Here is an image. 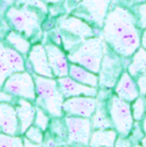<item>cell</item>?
<instances>
[{"label":"cell","mask_w":146,"mask_h":147,"mask_svg":"<svg viewBox=\"0 0 146 147\" xmlns=\"http://www.w3.org/2000/svg\"><path fill=\"white\" fill-rule=\"evenodd\" d=\"M80 1H81V0H65V1H64V9H65V12L70 13L76 7L79 5Z\"/></svg>","instance_id":"d590c367"},{"label":"cell","mask_w":146,"mask_h":147,"mask_svg":"<svg viewBox=\"0 0 146 147\" xmlns=\"http://www.w3.org/2000/svg\"><path fill=\"white\" fill-rule=\"evenodd\" d=\"M107 105L111 122L116 133H119L120 136H128L134 125V119L130 102L122 100L116 94L110 93Z\"/></svg>","instance_id":"52a82bcc"},{"label":"cell","mask_w":146,"mask_h":147,"mask_svg":"<svg viewBox=\"0 0 146 147\" xmlns=\"http://www.w3.org/2000/svg\"><path fill=\"white\" fill-rule=\"evenodd\" d=\"M142 129H143L144 134L146 135V117H144V119H143V123H142Z\"/></svg>","instance_id":"ab89813d"},{"label":"cell","mask_w":146,"mask_h":147,"mask_svg":"<svg viewBox=\"0 0 146 147\" xmlns=\"http://www.w3.org/2000/svg\"><path fill=\"white\" fill-rule=\"evenodd\" d=\"M114 147H133V144L128 136H120L119 138H116L114 143Z\"/></svg>","instance_id":"e575fe53"},{"label":"cell","mask_w":146,"mask_h":147,"mask_svg":"<svg viewBox=\"0 0 146 147\" xmlns=\"http://www.w3.org/2000/svg\"><path fill=\"white\" fill-rule=\"evenodd\" d=\"M23 144H24V147H42V145L34 144V143L30 142L29 140H26L25 137H23Z\"/></svg>","instance_id":"f35d334b"},{"label":"cell","mask_w":146,"mask_h":147,"mask_svg":"<svg viewBox=\"0 0 146 147\" xmlns=\"http://www.w3.org/2000/svg\"><path fill=\"white\" fill-rule=\"evenodd\" d=\"M0 132L8 135H20V125L14 104L0 102Z\"/></svg>","instance_id":"9a60e30c"},{"label":"cell","mask_w":146,"mask_h":147,"mask_svg":"<svg viewBox=\"0 0 146 147\" xmlns=\"http://www.w3.org/2000/svg\"><path fill=\"white\" fill-rule=\"evenodd\" d=\"M3 42L7 45H9L10 47L18 51L19 53H21L25 57L28 55V53L30 52V49L32 46V43L28 37L14 30H10L5 35Z\"/></svg>","instance_id":"44dd1931"},{"label":"cell","mask_w":146,"mask_h":147,"mask_svg":"<svg viewBox=\"0 0 146 147\" xmlns=\"http://www.w3.org/2000/svg\"><path fill=\"white\" fill-rule=\"evenodd\" d=\"M62 94L64 98L77 97V96H86V97H97L98 89L96 87H90L82 85L78 81L74 80L69 76L56 78Z\"/></svg>","instance_id":"5bb4252c"},{"label":"cell","mask_w":146,"mask_h":147,"mask_svg":"<svg viewBox=\"0 0 146 147\" xmlns=\"http://www.w3.org/2000/svg\"><path fill=\"white\" fill-rule=\"evenodd\" d=\"M28 65L30 66L31 70L35 75L49 77V78H55L53 71L49 67L45 46L42 42L32 44L30 52L26 55V66Z\"/></svg>","instance_id":"7c38bea8"},{"label":"cell","mask_w":146,"mask_h":147,"mask_svg":"<svg viewBox=\"0 0 146 147\" xmlns=\"http://www.w3.org/2000/svg\"><path fill=\"white\" fill-rule=\"evenodd\" d=\"M2 44V54L5 57L7 65L11 69L12 73L18 71H24L26 70V59L25 56H23L18 51L10 47L5 42H1Z\"/></svg>","instance_id":"d6986e66"},{"label":"cell","mask_w":146,"mask_h":147,"mask_svg":"<svg viewBox=\"0 0 146 147\" xmlns=\"http://www.w3.org/2000/svg\"><path fill=\"white\" fill-rule=\"evenodd\" d=\"M68 76L72 77L74 80L78 81L82 85L90 87H96L99 86V76L98 74H95L88 70L87 68L82 67L80 65L70 63L69 64V73Z\"/></svg>","instance_id":"ac0fdd59"},{"label":"cell","mask_w":146,"mask_h":147,"mask_svg":"<svg viewBox=\"0 0 146 147\" xmlns=\"http://www.w3.org/2000/svg\"><path fill=\"white\" fill-rule=\"evenodd\" d=\"M132 12H133L137 26L140 30H145L146 29V2L143 3H136L131 7Z\"/></svg>","instance_id":"d4e9b609"},{"label":"cell","mask_w":146,"mask_h":147,"mask_svg":"<svg viewBox=\"0 0 146 147\" xmlns=\"http://www.w3.org/2000/svg\"><path fill=\"white\" fill-rule=\"evenodd\" d=\"M47 16V13H44L41 10L18 5L9 6L5 12V19L11 30L23 34L32 44L41 42L42 23Z\"/></svg>","instance_id":"7a4b0ae2"},{"label":"cell","mask_w":146,"mask_h":147,"mask_svg":"<svg viewBox=\"0 0 146 147\" xmlns=\"http://www.w3.org/2000/svg\"><path fill=\"white\" fill-rule=\"evenodd\" d=\"M11 74H12L11 69L9 68V66L7 65L6 61H5V57L2 54V44L0 42V88H2L6 79Z\"/></svg>","instance_id":"4dcf8cb0"},{"label":"cell","mask_w":146,"mask_h":147,"mask_svg":"<svg viewBox=\"0 0 146 147\" xmlns=\"http://www.w3.org/2000/svg\"><path fill=\"white\" fill-rule=\"evenodd\" d=\"M35 84V102L49 115L53 117H63V102L64 96L62 94L57 80L33 74Z\"/></svg>","instance_id":"277c9868"},{"label":"cell","mask_w":146,"mask_h":147,"mask_svg":"<svg viewBox=\"0 0 146 147\" xmlns=\"http://www.w3.org/2000/svg\"><path fill=\"white\" fill-rule=\"evenodd\" d=\"M111 5L112 0H81L70 13L85 20L96 30L101 32L103 21Z\"/></svg>","instance_id":"ba28073f"},{"label":"cell","mask_w":146,"mask_h":147,"mask_svg":"<svg viewBox=\"0 0 146 147\" xmlns=\"http://www.w3.org/2000/svg\"><path fill=\"white\" fill-rule=\"evenodd\" d=\"M130 58H124L116 54L114 51L104 45L103 58L101 61L99 76V86L104 89H112L116 86L122 73L126 69V65Z\"/></svg>","instance_id":"8992f818"},{"label":"cell","mask_w":146,"mask_h":147,"mask_svg":"<svg viewBox=\"0 0 146 147\" xmlns=\"http://www.w3.org/2000/svg\"><path fill=\"white\" fill-rule=\"evenodd\" d=\"M2 89L12 94L14 98L26 99L29 101H35V84L33 74L29 70L12 73L6 79Z\"/></svg>","instance_id":"9c48e42d"},{"label":"cell","mask_w":146,"mask_h":147,"mask_svg":"<svg viewBox=\"0 0 146 147\" xmlns=\"http://www.w3.org/2000/svg\"><path fill=\"white\" fill-rule=\"evenodd\" d=\"M56 29L61 34L62 46L66 53L75 49L81 41L101 33L85 20L72 13H65L56 18Z\"/></svg>","instance_id":"3957f363"},{"label":"cell","mask_w":146,"mask_h":147,"mask_svg":"<svg viewBox=\"0 0 146 147\" xmlns=\"http://www.w3.org/2000/svg\"><path fill=\"white\" fill-rule=\"evenodd\" d=\"M44 46L47 54L49 67L52 69L55 78L68 76L70 63L68 61L67 53L63 49V47L49 41L46 44H44Z\"/></svg>","instance_id":"4fadbf2b"},{"label":"cell","mask_w":146,"mask_h":147,"mask_svg":"<svg viewBox=\"0 0 146 147\" xmlns=\"http://www.w3.org/2000/svg\"><path fill=\"white\" fill-rule=\"evenodd\" d=\"M141 46L146 49V29L142 30L141 33Z\"/></svg>","instance_id":"74e56055"},{"label":"cell","mask_w":146,"mask_h":147,"mask_svg":"<svg viewBox=\"0 0 146 147\" xmlns=\"http://www.w3.org/2000/svg\"><path fill=\"white\" fill-rule=\"evenodd\" d=\"M104 43L101 35L86 38L75 49L67 53L69 63H74L87 68L92 73L98 74L103 58Z\"/></svg>","instance_id":"5b68a950"},{"label":"cell","mask_w":146,"mask_h":147,"mask_svg":"<svg viewBox=\"0 0 146 147\" xmlns=\"http://www.w3.org/2000/svg\"><path fill=\"white\" fill-rule=\"evenodd\" d=\"M136 81V85L139 88V91H140V96L145 97L146 96V71L143 74H141L140 76H137L135 78Z\"/></svg>","instance_id":"d6a6232c"},{"label":"cell","mask_w":146,"mask_h":147,"mask_svg":"<svg viewBox=\"0 0 146 147\" xmlns=\"http://www.w3.org/2000/svg\"><path fill=\"white\" fill-rule=\"evenodd\" d=\"M134 79L140 76L141 74L146 71V49L142 46L130 57L128 63L125 69Z\"/></svg>","instance_id":"603a6c76"},{"label":"cell","mask_w":146,"mask_h":147,"mask_svg":"<svg viewBox=\"0 0 146 147\" xmlns=\"http://www.w3.org/2000/svg\"><path fill=\"white\" fill-rule=\"evenodd\" d=\"M0 102H2V103L16 104L17 98H14L12 94H10L9 92L5 91L2 88H0Z\"/></svg>","instance_id":"836d02e7"},{"label":"cell","mask_w":146,"mask_h":147,"mask_svg":"<svg viewBox=\"0 0 146 147\" xmlns=\"http://www.w3.org/2000/svg\"><path fill=\"white\" fill-rule=\"evenodd\" d=\"M116 141V131L112 129H96L90 135V147H114Z\"/></svg>","instance_id":"7402d4cb"},{"label":"cell","mask_w":146,"mask_h":147,"mask_svg":"<svg viewBox=\"0 0 146 147\" xmlns=\"http://www.w3.org/2000/svg\"><path fill=\"white\" fill-rule=\"evenodd\" d=\"M13 5L31 7V8L41 10L44 13L49 14V6H47V3L44 0H16Z\"/></svg>","instance_id":"f546056e"},{"label":"cell","mask_w":146,"mask_h":147,"mask_svg":"<svg viewBox=\"0 0 146 147\" xmlns=\"http://www.w3.org/2000/svg\"><path fill=\"white\" fill-rule=\"evenodd\" d=\"M2 1H3V2H5V3H6L7 6L9 7V6H11V5H13V3H14V1H16V0H2Z\"/></svg>","instance_id":"60d3db41"},{"label":"cell","mask_w":146,"mask_h":147,"mask_svg":"<svg viewBox=\"0 0 146 147\" xmlns=\"http://www.w3.org/2000/svg\"><path fill=\"white\" fill-rule=\"evenodd\" d=\"M47 6H63L64 7V1L65 0H44Z\"/></svg>","instance_id":"8d00e7d4"},{"label":"cell","mask_w":146,"mask_h":147,"mask_svg":"<svg viewBox=\"0 0 146 147\" xmlns=\"http://www.w3.org/2000/svg\"><path fill=\"white\" fill-rule=\"evenodd\" d=\"M64 121L66 123L69 143L81 144L85 146L89 145L92 129L89 117L67 115Z\"/></svg>","instance_id":"30bf717a"},{"label":"cell","mask_w":146,"mask_h":147,"mask_svg":"<svg viewBox=\"0 0 146 147\" xmlns=\"http://www.w3.org/2000/svg\"><path fill=\"white\" fill-rule=\"evenodd\" d=\"M133 147H143V146H142V144H135V145H133Z\"/></svg>","instance_id":"ee69618b"},{"label":"cell","mask_w":146,"mask_h":147,"mask_svg":"<svg viewBox=\"0 0 146 147\" xmlns=\"http://www.w3.org/2000/svg\"><path fill=\"white\" fill-rule=\"evenodd\" d=\"M145 109H146V96H145Z\"/></svg>","instance_id":"f6af8a7d"},{"label":"cell","mask_w":146,"mask_h":147,"mask_svg":"<svg viewBox=\"0 0 146 147\" xmlns=\"http://www.w3.org/2000/svg\"><path fill=\"white\" fill-rule=\"evenodd\" d=\"M97 104V97H86V96L70 97L67 98V100H64L63 111L67 115L90 119L96 111Z\"/></svg>","instance_id":"8fae6325"},{"label":"cell","mask_w":146,"mask_h":147,"mask_svg":"<svg viewBox=\"0 0 146 147\" xmlns=\"http://www.w3.org/2000/svg\"><path fill=\"white\" fill-rule=\"evenodd\" d=\"M63 147H69V146H65V145H64V146H63Z\"/></svg>","instance_id":"bcb514c9"},{"label":"cell","mask_w":146,"mask_h":147,"mask_svg":"<svg viewBox=\"0 0 146 147\" xmlns=\"http://www.w3.org/2000/svg\"><path fill=\"white\" fill-rule=\"evenodd\" d=\"M0 147H24L23 137L19 135H8L0 132Z\"/></svg>","instance_id":"484cf974"},{"label":"cell","mask_w":146,"mask_h":147,"mask_svg":"<svg viewBox=\"0 0 146 147\" xmlns=\"http://www.w3.org/2000/svg\"><path fill=\"white\" fill-rule=\"evenodd\" d=\"M35 126L41 129L43 132H46L49 125V115L43 110L42 108L35 105V117H34V123Z\"/></svg>","instance_id":"4316f807"},{"label":"cell","mask_w":146,"mask_h":147,"mask_svg":"<svg viewBox=\"0 0 146 147\" xmlns=\"http://www.w3.org/2000/svg\"><path fill=\"white\" fill-rule=\"evenodd\" d=\"M114 94L126 102H133L135 99L140 97L136 81L126 70L122 73L119 80L116 81L114 86Z\"/></svg>","instance_id":"2e32d148"},{"label":"cell","mask_w":146,"mask_h":147,"mask_svg":"<svg viewBox=\"0 0 146 147\" xmlns=\"http://www.w3.org/2000/svg\"><path fill=\"white\" fill-rule=\"evenodd\" d=\"M132 5H136V3H143V2H146V0H131Z\"/></svg>","instance_id":"b9f144b4"},{"label":"cell","mask_w":146,"mask_h":147,"mask_svg":"<svg viewBox=\"0 0 146 147\" xmlns=\"http://www.w3.org/2000/svg\"><path fill=\"white\" fill-rule=\"evenodd\" d=\"M20 125V135H23L25 131L33 125L35 117V105L26 99L19 98L14 104Z\"/></svg>","instance_id":"e0dca14e"},{"label":"cell","mask_w":146,"mask_h":147,"mask_svg":"<svg viewBox=\"0 0 146 147\" xmlns=\"http://www.w3.org/2000/svg\"><path fill=\"white\" fill-rule=\"evenodd\" d=\"M24 137L34 144L42 145L44 142V132L41 129H39L35 125H31L29 129L25 131Z\"/></svg>","instance_id":"f1b7e54d"},{"label":"cell","mask_w":146,"mask_h":147,"mask_svg":"<svg viewBox=\"0 0 146 147\" xmlns=\"http://www.w3.org/2000/svg\"><path fill=\"white\" fill-rule=\"evenodd\" d=\"M49 132L47 134L53 137L55 141L59 144V146L65 145V141L68 140V132L65 121H62L61 117H55L49 121Z\"/></svg>","instance_id":"cb8c5ba5"},{"label":"cell","mask_w":146,"mask_h":147,"mask_svg":"<svg viewBox=\"0 0 146 147\" xmlns=\"http://www.w3.org/2000/svg\"><path fill=\"white\" fill-rule=\"evenodd\" d=\"M131 7L125 3L111 5L100 33L104 43L124 58H130L141 47L142 31Z\"/></svg>","instance_id":"6da1fadb"},{"label":"cell","mask_w":146,"mask_h":147,"mask_svg":"<svg viewBox=\"0 0 146 147\" xmlns=\"http://www.w3.org/2000/svg\"><path fill=\"white\" fill-rule=\"evenodd\" d=\"M128 135H130V140L132 142V144L135 145V144H140V142L143 140L144 132L142 129V126H140L139 124H134L131 129V133Z\"/></svg>","instance_id":"1f68e13d"},{"label":"cell","mask_w":146,"mask_h":147,"mask_svg":"<svg viewBox=\"0 0 146 147\" xmlns=\"http://www.w3.org/2000/svg\"><path fill=\"white\" fill-rule=\"evenodd\" d=\"M90 122L91 127L95 129H107L113 126L109 115L108 105L104 101L101 102V100H98L97 108L90 117Z\"/></svg>","instance_id":"ffe728a7"},{"label":"cell","mask_w":146,"mask_h":147,"mask_svg":"<svg viewBox=\"0 0 146 147\" xmlns=\"http://www.w3.org/2000/svg\"><path fill=\"white\" fill-rule=\"evenodd\" d=\"M132 109V115L135 121L140 122L141 120H143V117L145 115V98H143V96H140L139 98H136L133 101V104L131 105Z\"/></svg>","instance_id":"83f0119b"},{"label":"cell","mask_w":146,"mask_h":147,"mask_svg":"<svg viewBox=\"0 0 146 147\" xmlns=\"http://www.w3.org/2000/svg\"><path fill=\"white\" fill-rule=\"evenodd\" d=\"M141 144H142V146L143 147H146V135L143 137V140L141 141Z\"/></svg>","instance_id":"7bdbcfd3"}]
</instances>
